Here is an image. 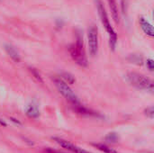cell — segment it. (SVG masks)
<instances>
[{"label":"cell","mask_w":154,"mask_h":153,"mask_svg":"<svg viewBox=\"0 0 154 153\" xmlns=\"http://www.w3.org/2000/svg\"><path fill=\"white\" fill-rule=\"evenodd\" d=\"M5 51L7 52V54L10 56V58L14 60L15 62H19L20 61V56H19V53L17 52V50L11 45H5Z\"/></svg>","instance_id":"obj_9"},{"label":"cell","mask_w":154,"mask_h":153,"mask_svg":"<svg viewBox=\"0 0 154 153\" xmlns=\"http://www.w3.org/2000/svg\"><path fill=\"white\" fill-rule=\"evenodd\" d=\"M147 68L151 70V71H152L154 69V61L153 60H152V59H149V60H147Z\"/></svg>","instance_id":"obj_14"},{"label":"cell","mask_w":154,"mask_h":153,"mask_svg":"<svg viewBox=\"0 0 154 153\" xmlns=\"http://www.w3.org/2000/svg\"><path fill=\"white\" fill-rule=\"evenodd\" d=\"M88 47L89 52L92 57L96 56L98 49V34L97 28L96 25H91L88 32Z\"/></svg>","instance_id":"obj_5"},{"label":"cell","mask_w":154,"mask_h":153,"mask_svg":"<svg viewBox=\"0 0 154 153\" xmlns=\"http://www.w3.org/2000/svg\"><path fill=\"white\" fill-rule=\"evenodd\" d=\"M140 24H141V28L143 31V32L150 36V37H153L154 36V30L153 26L149 23V21H147L145 18L141 17L140 18Z\"/></svg>","instance_id":"obj_7"},{"label":"cell","mask_w":154,"mask_h":153,"mask_svg":"<svg viewBox=\"0 0 154 153\" xmlns=\"http://www.w3.org/2000/svg\"><path fill=\"white\" fill-rule=\"evenodd\" d=\"M60 78L62 81H64L66 84H68V85H72V84L75 82V78H74V77H73L71 74L67 73V72L62 73V74L60 75Z\"/></svg>","instance_id":"obj_11"},{"label":"cell","mask_w":154,"mask_h":153,"mask_svg":"<svg viewBox=\"0 0 154 153\" xmlns=\"http://www.w3.org/2000/svg\"><path fill=\"white\" fill-rule=\"evenodd\" d=\"M118 137L116 133H109L106 137V141H109V142H116L117 141Z\"/></svg>","instance_id":"obj_13"},{"label":"cell","mask_w":154,"mask_h":153,"mask_svg":"<svg viewBox=\"0 0 154 153\" xmlns=\"http://www.w3.org/2000/svg\"><path fill=\"white\" fill-rule=\"evenodd\" d=\"M93 145H94L97 149H98L99 151H103L104 153H119L117 152L116 151H115V150H113V149H111V148H109V147L104 145V144L97 143V144H93Z\"/></svg>","instance_id":"obj_12"},{"label":"cell","mask_w":154,"mask_h":153,"mask_svg":"<svg viewBox=\"0 0 154 153\" xmlns=\"http://www.w3.org/2000/svg\"><path fill=\"white\" fill-rule=\"evenodd\" d=\"M26 114L29 117H32V118H36L39 116L40 115V112H39V109L36 106L34 105H30L26 110Z\"/></svg>","instance_id":"obj_10"},{"label":"cell","mask_w":154,"mask_h":153,"mask_svg":"<svg viewBox=\"0 0 154 153\" xmlns=\"http://www.w3.org/2000/svg\"><path fill=\"white\" fill-rule=\"evenodd\" d=\"M109 4V7L112 12L113 19L116 23H119V15H118V9H117V5L116 0H107Z\"/></svg>","instance_id":"obj_8"},{"label":"cell","mask_w":154,"mask_h":153,"mask_svg":"<svg viewBox=\"0 0 154 153\" xmlns=\"http://www.w3.org/2000/svg\"><path fill=\"white\" fill-rule=\"evenodd\" d=\"M54 84L59 90V92L68 100L69 101L73 106H79V101L78 99V96L75 95V93L72 91V89L69 87L68 84H66L64 81H62L60 78H55L53 79Z\"/></svg>","instance_id":"obj_4"},{"label":"cell","mask_w":154,"mask_h":153,"mask_svg":"<svg viewBox=\"0 0 154 153\" xmlns=\"http://www.w3.org/2000/svg\"><path fill=\"white\" fill-rule=\"evenodd\" d=\"M69 54L73 60L79 64L81 67H87L88 66V60L85 54L84 46H83V41L81 37H78L75 43H73L69 47Z\"/></svg>","instance_id":"obj_2"},{"label":"cell","mask_w":154,"mask_h":153,"mask_svg":"<svg viewBox=\"0 0 154 153\" xmlns=\"http://www.w3.org/2000/svg\"><path fill=\"white\" fill-rule=\"evenodd\" d=\"M97 11H98V14L100 17V20L104 25V27L106 28L108 35H109V41H110V46L113 50H115L116 45V41H117V35L114 30V28L112 27L108 15L106 12V9L103 5V4L100 1H97Z\"/></svg>","instance_id":"obj_1"},{"label":"cell","mask_w":154,"mask_h":153,"mask_svg":"<svg viewBox=\"0 0 154 153\" xmlns=\"http://www.w3.org/2000/svg\"><path fill=\"white\" fill-rule=\"evenodd\" d=\"M32 73H33V75L35 76V78H37V79H38L40 82H42V78H41L40 74H39L37 71H35V70H33V69H32Z\"/></svg>","instance_id":"obj_15"},{"label":"cell","mask_w":154,"mask_h":153,"mask_svg":"<svg viewBox=\"0 0 154 153\" xmlns=\"http://www.w3.org/2000/svg\"><path fill=\"white\" fill-rule=\"evenodd\" d=\"M146 112H148V113H146V114H147V115H149L152 118L153 117V113H154L153 107H150L149 109H147V110H146Z\"/></svg>","instance_id":"obj_16"},{"label":"cell","mask_w":154,"mask_h":153,"mask_svg":"<svg viewBox=\"0 0 154 153\" xmlns=\"http://www.w3.org/2000/svg\"><path fill=\"white\" fill-rule=\"evenodd\" d=\"M127 80L132 86L139 89L152 90L153 88V84L152 80L138 72H129L127 74Z\"/></svg>","instance_id":"obj_3"},{"label":"cell","mask_w":154,"mask_h":153,"mask_svg":"<svg viewBox=\"0 0 154 153\" xmlns=\"http://www.w3.org/2000/svg\"><path fill=\"white\" fill-rule=\"evenodd\" d=\"M54 141H55L56 143H58L60 147H62V148H64V149H66V150H68V151H71V152L90 153L88 152V151H85V150H83V149H81V148H79V147H78V146H75L74 144H72V143H70L69 142L65 141V140H63V139H60V138H54Z\"/></svg>","instance_id":"obj_6"}]
</instances>
